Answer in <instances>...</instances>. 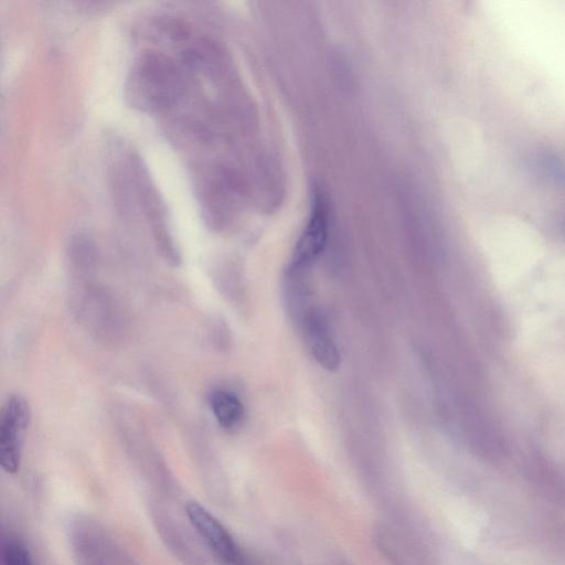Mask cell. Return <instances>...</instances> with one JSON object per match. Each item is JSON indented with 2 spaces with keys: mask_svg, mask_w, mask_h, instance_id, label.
I'll use <instances>...</instances> for the list:
<instances>
[{
  "mask_svg": "<svg viewBox=\"0 0 565 565\" xmlns=\"http://www.w3.org/2000/svg\"><path fill=\"white\" fill-rule=\"evenodd\" d=\"M31 422V408L21 395H10L0 413V463L8 473L21 466L23 435Z\"/></svg>",
  "mask_w": 565,
  "mask_h": 565,
  "instance_id": "cell-6",
  "label": "cell"
},
{
  "mask_svg": "<svg viewBox=\"0 0 565 565\" xmlns=\"http://www.w3.org/2000/svg\"><path fill=\"white\" fill-rule=\"evenodd\" d=\"M209 404L212 414L225 430L237 429L245 418V407L239 396L226 388H215L210 393Z\"/></svg>",
  "mask_w": 565,
  "mask_h": 565,
  "instance_id": "cell-10",
  "label": "cell"
},
{
  "mask_svg": "<svg viewBox=\"0 0 565 565\" xmlns=\"http://www.w3.org/2000/svg\"><path fill=\"white\" fill-rule=\"evenodd\" d=\"M184 89L183 75L169 56L148 51L141 53L129 70L125 97L143 113H159L174 106Z\"/></svg>",
  "mask_w": 565,
  "mask_h": 565,
  "instance_id": "cell-1",
  "label": "cell"
},
{
  "mask_svg": "<svg viewBox=\"0 0 565 565\" xmlns=\"http://www.w3.org/2000/svg\"><path fill=\"white\" fill-rule=\"evenodd\" d=\"M3 565H33V561L25 545L17 539H7L2 546Z\"/></svg>",
  "mask_w": 565,
  "mask_h": 565,
  "instance_id": "cell-12",
  "label": "cell"
},
{
  "mask_svg": "<svg viewBox=\"0 0 565 565\" xmlns=\"http://www.w3.org/2000/svg\"><path fill=\"white\" fill-rule=\"evenodd\" d=\"M134 169L139 194L145 206V213L151 224L156 244L167 262L178 265L180 256L168 228L164 207L139 161L134 164Z\"/></svg>",
  "mask_w": 565,
  "mask_h": 565,
  "instance_id": "cell-8",
  "label": "cell"
},
{
  "mask_svg": "<svg viewBox=\"0 0 565 565\" xmlns=\"http://www.w3.org/2000/svg\"><path fill=\"white\" fill-rule=\"evenodd\" d=\"M66 532L75 565H139L99 521L88 515L73 516Z\"/></svg>",
  "mask_w": 565,
  "mask_h": 565,
  "instance_id": "cell-3",
  "label": "cell"
},
{
  "mask_svg": "<svg viewBox=\"0 0 565 565\" xmlns=\"http://www.w3.org/2000/svg\"><path fill=\"white\" fill-rule=\"evenodd\" d=\"M330 230V213L324 196L315 192L307 223L296 243L288 273L306 274L324 252Z\"/></svg>",
  "mask_w": 565,
  "mask_h": 565,
  "instance_id": "cell-5",
  "label": "cell"
},
{
  "mask_svg": "<svg viewBox=\"0 0 565 565\" xmlns=\"http://www.w3.org/2000/svg\"><path fill=\"white\" fill-rule=\"evenodd\" d=\"M67 257L75 279L89 278L97 265V249L93 239L83 233L74 235L68 243Z\"/></svg>",
  "mask_w": 565,
  "mask_h": 565,
  "instance_id": "cell-11",
  "label": "cell"
},
{
  "mask_svg": "<svg viewBox=\"0 0 565 565\" xmlns=\"http://www.w3.org/2000/svg\"><path fill=\"white\" fill-rule=\"evenodd\" d=\"M152 519L162 541L170 551L186 565H202L203 559L192 537L164 508H151Z\"/></svg>",
  "mask_w": 565,
  "mask_h": 565,
  "instance_id": "cell-9",
  "label": "cell"
},
{
  "mask_svg": "<svg viewBox=\"0 0 565 565\" xmlns=\"http://www.w3.org/2000/svg\"><path fill=\"white\" fill-rule=\"evenodd\" d=\"M295 322L315 360L323 369L335 371L341 356L329 322L322 312L310 307Z\"/></svg>",
  "mask_w": 565,
  "mask_h": 565,
  "instance_id": "cell-7",
  "label": "cell"
},
{
  "mask_svg": "<svg viewBox=\"0 0 565 565\" xmlns=\"http://www.w3.org/2000/svg\"><path fill=\"white\" fill-rule=\"evenodd\" d=\"M71 298L78 320L95 338L105 342L120 339L126 330L125 312L107 288L89 278L76 279Z\"/></svg>",
  "mask_w": 565,
  "mask_h": 565,
  "instance_id": "cell-2",
  "label": "cell"
},
{
  "mask_svg": "<svg viewBox=\"0 0 565 565\" xmlns=\"http://www.w3.org/2000/svg\"><path fill=\"white\" fill-rule=\"evenodd\" d=\"M185 515L199 539L223 565H246V558L227 527L204 505L190 501Z\"/></svg>",
  "mask_w": 565,
  "mask_h": 565,
  "instance_id": "cell-4",
  "label": "cell"
}]
</instances>
